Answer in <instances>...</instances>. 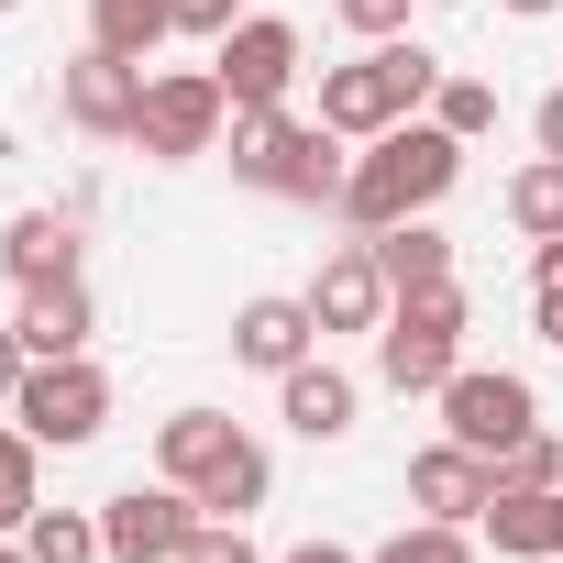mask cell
<instances>
[{"label":"cell","instance_id":"1","mask_svg":"<svg viewBox=\"0 0 563 563\" xmlns=\"http://www.w3.org/2000/svg\"><path fill=\"white\" fill-rule=\"evenodd\" d=\"M453 177H464V133H442L431 111H409V122H387V133L343 166V199H332V210H343L354 232H398V221L442 210Z\"/></svg>","mask_w":563,"mask_h":563},{"label":"cell","instance_id":"2","mask_svg":"<svg viewBox=\"0 0 563 563\" xmlns=\"http://www.w3.org/2000/svg\"><path fill=\"white\" fill-rule=\"evenodd\" d=\"M431 89H442V56L409 45V34H387V45H365L354 67H321V122H332L343 144H376L387 122L431 111Z\"/></svg>","mask_w":563,"mask_h":563},{"label":"cell","instance_id":"3","mask_svg":"<svg viewBox=\"0 0 563 563\" xmlns=\"http://www.w3.org/2000/svg\"><path fill=\"white\" fill-rule=\"evenodd\" d=\"M343 133L332 122H288V111H232V177L265 188V199H310L332 210L343 199Z\"/></svg>","mask_w":563,"mask_h":563},{"label":"cell","instance_id":"4","mask_svg":"<svg viewBox=\"0 0 563 563\" xmlns=\"http://www.w3.org/2000/svg\"><path fill=\"white\" fill-rule=\"evenodd\" d=\"M453 365H464V288H420V299H398L387 332H376V376H387L398 398H442Z\"/></svg>","mask_w":563,"mask_h":563},{"label":"cell","instance_id":"5","mask_svg":"<svg viewBox=\"0 0 563 563\" xmlns=\"http://www.w3.org/2000/svg\"><path fill=\"white\" fill-rule=\"evenodd\" d=\"M221 133H232V89H221L210 67H155V78H144V122H133L144 155L188 166V155H210Z\"/></svg>","mask_w":563,"mask_h":563},{"label":"cell","instance_id":"6","mask_svg":"<svg viewBox=\"0 0 563 563\" xmlns=\"http://www.w3.org/2000/svg\"><path fill=\"white\" fill-rule=\"evenodd\" d=\"M12 420H23L34 442L78 453V442H100V420H111V376H100L89 354H56V365H23V387H12Z\"/></svg>","mask_w":563,"mask_h":563},{"label":"cell","instance_id":"7","mask_svg":"<svg viewBox=\"0 0 563 563\" xmlns=\"http://www.w3.org/2000/svg\"><path fill=\"white\" fill-rule=\"evenodd\" d=\"M442 431L475 442V453H508V442L541 431V387H530L519 365H453V376H442Z\"/></svg>","mask_w":563,"mask_h":563},{"label":"cell","instance_id":"8","mask_svg":"<svg viewBox=\"0 0 563 563\" xmlns=\"http://www.w3.org/2000/svg\"><path fill=\"white\" fill-rule=\"evenodd\" d=\"M199 530H210V508H199L188 486H122V497L100 508V552H111V563H188Z\"/></svg>","mask_w":563,"mask_h":563},{"label":"cell","instance_id":"9","mask_svg":"<svg viewBox=\"0 0 563 563\" xmlns=\"http://www.w3.org/2000/svg\"><path fill=\"white\" fill-rule=\"evenodd\" d=\"M210 78L232 89V111H288V89H299V23L243 12V23L210 45Z\"/></svg>","mask_w":563,"mask_h":563},{"label":"cell","instance_id":"10","mask_svg":"<svg viewBox=\"0 0 563 563\" xmlns=\"http://www.w3.org/2000/svg\"><path fill=\"white\" fill-rule=\"evenodd\" d=\"M299 299H310V321H321V332H387V310H398L376 243H332V254H321V276H310Z\"/></svg>","mask_w":563,"mask_h":563},{"label":"cell","instance_id":"11","mask_svg":"<svg viewBox=\"0 0 563 563\" xmlns=\"http://www.w3.org/2000/svg\"><path fill=\"white\" fill-rule=\"evenodd\" d=\"M67 122L100 133V144H133V122H144V67L111 56V45H78V56H67Z\"/></svg>","mask_w":563,"mask_h":563},{"label":"cell","instance_id":"12","mask_svg":"<svg viewBox=\"0 0 563 563\" xmlns=\"http://www.w3.org/2000/svg\"><path fill=\"white\" fill-rule=\"evenodd\" d=\"M486 497H497V453H475V442H431V453H409V508L420 519H486Z\"/></svg>","mask_w":563,"mask_h":563},{"label":"cell","instance_id":"13","mask_svg":"<svg viewBox=\"0 0 563 563\" xmlns=\"http://www.w3.org/2000/svg\"><path fill=\"white\" fill-rule=\"evenodd\" d=\"M321 354V321H310V299H243L232 310V365H254V376H288V365H310Z\"/></svg>","mask_w":563,"mask_h":563},{"label":"cell","instance_id":"14","mask_svg":"<svg viewBox=\"0 0 563 563\" xmlns=\"http://www.w3.org/2000/svg\"><path fill=\"white\" fill-rule=\"evenodd\" d=\"M12 332H23V354H34V365H56V354H89L100 310H89V288H78V276H45V288H23Z\"/></svg>","mask_w":563,"mask_h":563},{"label":"cell","instance_id":"15","mask_svg":"<svg viewBox=\"0 0 563 563\" xmlns=\"http://www.w3.org/2000/svg\"><path fill=\"white\" fill-rule=\"evenodd\" d=\"M475 530H486L497 552H519V563H552V552H563V486H497Z\"/></svg>","mask_w":563,"mask_h":563},{"label":"cell","instance_id":"16","mask_svg":"<svg viewBox=\"0 0 563 563\" xmlns=\"http://www.w3.org/2000/svg\"><path fill=\"white\" fill-rule=\"evenodd\" d=\"M276 409H288V431H299V442H343V431H354V376L310 354V365L276 376Z\"/></svg>","mask_w":563,"mask_h":563},{"label":"cell","instance_id":"17","mask_svg":"<svg viewBox=\"0 0 563 563\" xmlns=\"http://www.w3.org/2000/svg\"><path fill=\"white\" fill-rule=\"evenodd\" d=\"M0 265H12V288L78 276V210H12V232H0Z\"/></svg>","mask_w":563,"mask_h":563},{"label":"cell","instance_id":"18","mask_svg":"<svg viewBox=\"0 0 563 563\" xmlns=\"http://www.w3.org/2000/svg\"><path fill=\"white\" fill-rule=\"evenodd\" d=\"M376 243V265H387V288L398 299H420V288H453V232L420 210V221H398V232H365Z\"/></svg>","mask_w":563,"mask_h":563},{"label":"cell","instance_id":"19","mask_svg":"<svg viewBox=\"0 0 563 563\" xmlns=\"http://www.w3.org/2000/svg\"><path fill=\"white\" fill-rule=\"evenodd\" d=\"M232 442H243V431H232L221 409H177V420H155V475L199 497V475H210V464H221Z\"/></svg>","mask_w":563,"mask_h":563},{"label":"cell","instance_id":"20","mask_svg":"<svg viewBox=\"0 0 563 563\" xmlns=\"http://www.w3.org/2000/svg\"><path fill=\"white\" fill-rule=\"evenodd\" d=\"M166 34H177V0H89V45H111V56H133V67H144Z\"/></svg>","mask_w":563,"mask_h":563},{"label":"cell","instance_id":"21","mask_svg":"<svg viewBox=\"0 0 563 563\" xmlns=\"http://www.w3.org/2000/svg\"><path fill=\"white\" fill-rule=\"evenodd\" d=\"M265 486H276V464H265V442H232L210 475H199V508L210 519H243V508H265Z\"/></svg>","mask_w":563,"mask_h":563},{"label":"cell","instance_id":"22","mask_svg":"<svg viewBox=\"0 0 563 563\" xmlns=\"http://www.w3.org/2000/svg\"><path fill=\"white\" fill-rule=\"evenodd\" d=\"M45 508V442L12 420V431H0V530H23Z\"/></svg>","mask_w":563,"mask_h":563},{"label":"cell","instance_id":"23","mask_svg":"<svg viewBox=\"0 0 563 563\" xmlns=\"http://www.w3.org/2000/svg\"><path fill=\"white\" fill-rule=\"evenodd\" d=\"M508 221H519L530 243H552V232H563V155H530V166L508 177Z\"/></svg>","mask_w":563,"mask_h":563},{"label":"cell","instance_id":"24","mask_svg":"<svg viewBox=\"0 0 563 563\" xmlns=\"http://www.w3.org/2000/svg\"><path fill=\"white\" fill-rule=\"evenodd\" d=\"M23 541H34V563H111L100 552V519H78V508H34Z\"/></svg>","mask_w":563,"mask_h":563},{"label":"cell","instance_id":"25","mask_svg":"<svg viewBox=\"0 0 563 563\" xmlns=\"http://www.w3.org/2000/svg\"><path fill=\"white\" fill-rule=\"evenodd\" d=\"M365 563H475V541H464V519H409V530H387Z\"/></svg>","mask_w":563,"mask_h":563},{"label":"cell","instance_id":"26","mask_svg":"<svg viewBox=\"0 0 563 563\" xmlns=\"http://www.w3.org/2000/svg\"><path fill=\"white\" fill-rule=\"evenodd\" d=\"M431 122H442V133H464V144H475V133H486V122H497V89H486V78H442V89H431Z\"/></svg>","mask_w":563,"mask_h":563},{"label":"cell","instance_id":"27","mask_svg":"<svg viewBox=\"0 0 563 563\" xmlns=\"http://www.w3.org/2000/svg\"><path fill=\"white\" fill-rule=\"evenodd\" d=\"M497 486H563V431H530L497 453Z\"/></svg>","mask_w":563,"mask_h":563},{"label":"cell","instance_id":"28","mask_svg":"<svg viewBox=\"0 0 563 563\" xmlns=\"http://www.w3.org/2000/svg\"><path fill=\"white\" fill-rule=\"evenodd\" d=\"M332 12L365 34V45H387V34H409V0H332Z\"/></svg>","mask_w":563,"mask_h":563},{"label":"cell","instance_id":"29","mask_svg":"<svg viewBox=\"0 0 563 563\" xmlns=\"http://www.w3.org/2000/svg\"><path fill=\"white\" fill-rule=\"evenodd\" d=\"M188 563H265V552L243 541V519H210V530L188 541Z\"/></svg>","mask_w":563,"mask_h":563},{"label":"cell","instance_id":"30","mask_svg":"<svg viewBox=\"0 0 563 563\" xmlns=\"http://www.w3.org/2000/svg\"><path fill=\"white\" fill-rule=\"evenodd\" d=\"M243 23V0H177V34H199V45H221Z\"/></svg>","mask_w":563,"mask_h":563},{"label":"cell","instance_id":"31","mask_svg":"<svg viewBox=\"0 0 563 563\" xmlns=\"http://www.w3.org/2000/svg\"><path fill=\"white\" fill-rule=\"evenodd\" d=\"M530 321H541V343L563 354V288H530Z\"/></svg>","mask_w":563,"mask_h":563},{"label":"cell","instance_id":"32","mask_svg":"<svg viewBox=\"0 0 563 563\" xmlns=\"http://www.w3.org/2000/svg\"><path fill=\"white\" fill-rule=\"evenodd\" d=\"M530 144H541V155H563V89H552V100L530 111Z\"/></svg>","mask_w":563,"mask_h":563},{"label":"cell","instance_id":"33","mask_svg":"<svg viewBox=\"0 0 563 563\" xmlns=\"http://www.w3.org/2000/svg\"><path fill=\"white\" fill-rule=\"evenodd\" d=\"M23 365H34V354H23V332H12V321H0V398H12V387H23Z\"/></svg>","mask_w":563,"mask_h":563},{"label":"cell","instance_id":"34","mask_svg":"<svg viewBox=\"0 0 563 563\" xmlns=\"http://www.w3.org/2000/svg\"><path fill=\"white\" fill-rule=\"evenodd\" d=\"M276 563H365V552H343V541H299V552H276Z\"/></svg>","mask_w":563,"mask_h":563},{"label":"cell","instance_id":"35","mask_svg":"<svg viewBox=\"0 0 563 563\" xmlns=\"http://www.w3.org/2000/svg\"><path fill=\"white\" fill-rule=\"evenodd\" d=\"M0 563H34V541H23V530H0Z\"/></svg>","mask_w":563,"mask_h":563},{"label":"cell","instance_id":"36","mask_svg":"<svg viewBox=\"0 0 563 563\" xmlns=\"http://www.w3.org/2000/svg\"><path fill=\"white\" fill-rule=\"evenodd\" d=\"M508 12H519V23H541V12H563V0H508Z\"/></svg>","mask_w":563,"mask_h":563},{"label":"cell","instance_id":"37","mask_svg":"<svg viewBox=\"0 0 563 563\" xmlns=\"http://www.w3.org/2000/svg\"><path fill=\"white\" fill-rule=\"evenodd\" d=\"M0 12H23V0H0Z\"/></svg>","mask_w":563,"mask_h":563},{"label":"cell","instance_id":"38","mask_svg":"<svg viewBox=\"0 0 563 563\" xmlns=\"http://www.w3.org/2000/svg\"><path fill=\"white\" fill-rule=\"evenodd\" d=\"M552 563H563V552H552Z\"/></svg>","mask_w":563,"mask_h":563}]
</instances>
